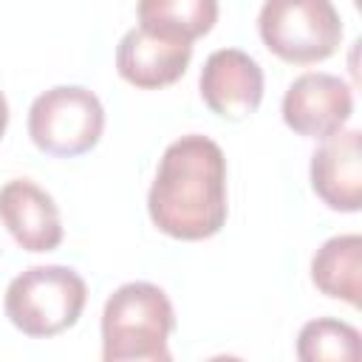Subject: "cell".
<instances>
[{"instance_id":"1","label":"cell","mask_w":362,"mask_h":362,"mask_svg":"<svg viewBox=\"0 0 362 362\" xmlns=\"http://www.w3.org/2000/svg\"><path fill=\"white\" fill-rule=\"evenodd\" d=\"M147 212L153 226L173 240L218 235L229 215L223 150L201 133L167 144L147 192Z\"/></svg>"},{"instance_id":"2","label":"cell","mask_w":362,"mask_h":362,"mask_svg":"<svg viewBox=\"0 0 362 362\" xmlns=\"http://www.w3.org/2000/svg\"><path fill=\"white\" fill-rule=\"evenodd\" d=\"M105 362H170L175 311L164 288L147 280L119 286L102 308Z\"/></svg>"},{"instance_id":"3","label":"cell","mask_w":362,"mask_h":362,"mask_svg":"<svg viewBox=\"0 0 362 362\" xmlns=\"http://www.w3.org/2000/svg\"><path fill=\"white\" fill-rule=\"evenodd\" d=\"M85 303L88 286L68 266H31L8 283L3 297L8 322L34 339H48L74 328Z\"/></svg>"},{"instance_id":"4","label":"cell","mask_w":362,"mask_h":362,"mask_svg":"<svg viewBox=\"0 0 362 362\" xmlns=\"http://www.w3.org/2000/svg\"><path fill=\"white\" fill-rule=\"evenodd\" d=\"M263 45L288 65H314L337 54L342 17L331 0H266L257 17Z\"/></svg>"},{"instance_id":"5","label":"cell","mask_w":362,"mask_h":362,"mask_svg":"<svg viewBox=\"0 0 362 362\" xmlns=\"http://www.w3.org/2000/svg\"><path fill=\"white\" fill-rule=\"evenodd\" d=\"M102 130L105 107L99 96L82 85L48 88L28 107V136L48 156H82L99 144Z\"/></svg>"},{"instance_id":"6","label":"cell","mask_w":362,"mask_h":362,"mask_svg":"<svg viewBox=\"0 0 362 362\" xmlns=\"http://www.w3.org/2000/svg\"><path fill=\"white\" fill-rule=\"evenodd\" d=\"M354 113V90L345 79L322 71L297 76L283 96V122L303 139H328L339 133Z\"/></svg>"},{"instance_id":"7","label":"cell","mask_w":362,"mask_h":362,"mask_svg":"<svg viewBox=\"0 0 362 362\" xmlns=\"http://www.w3.org/2000/svg\"><path fill=\"white\" fill-rule=\"evenodd\" d=\"M263 85V68L240 48L212 51L198 76L204 105L229 122H240L260 107Z\"/></svg>"},{"instance_id":"8","label":"cell","mask_w":362,"mask_h":362,"mask_svg":"<svg viewBox=\"0 0 362 362\" xmlns=\"http://www.w3.org/2000/svg\"><path fill=\"white\" fill-rule=\"evenodd\" d=\"M192 59V42L158 37L153 31L130 28L116 45L119 76L139 90H158L175 85Z\"/></svg>"},{"instance_id":"9","label":"cell","mask_w":362,"mask_h":362,"mask_svg":"<svg viewBox=\"0 0 362 362\" xmlns=\"http://www.w3.org/2000/svg\"><path fill=\"white\" fill-rule=\"evenodd\" d=\"M311 189L334 212H359L362 206V139L359 130H339L311 156Z\"/></svg>"},{"instance_id":"10","label":"cell","mask_w":362,"mask_h":362,"mask_svg":"<svg viewBox=\"0 0 362 362\" xmlns=\"http://www.w3.org/2000/svg\"><path fill=\"white\" fill-rule=\"evenodd\" d=\"M0 221L25 252H54L62 243V218L54 198L28 178L0 187Z\"/></svg>"},{"instance_id":"11","label":"cell","mask_w":362,"mask_h":362,"mask_svg":"<svg viewBox=\"0 0 362 362\" xmlns=\"http://www.w3.org/2000/svg\"><path fill=\"white\" fill-rule=\"evenodd\" d=\"M311 283L320 294L342 300L354 308L362 303V238L334 235L311 257Z\"/></svg>"},{"instance_id":"12","label":"cell","mask_w":362,"mask_h":362,"mask_svg":"<svg viewBox=\"0 0 362 362\" xmlns=\"http://www.w3.org/2000/svg\"><path fill=\"white\" fill-rule=\"evenodd\" d=\"M139 25L158 37L195 42L218 23V0H139Z\"/></svg>"},{"instance_id":"13","label":"cell","mask_w":362,"mask_h":362,"mask_svg":"<svg viewBox=\"0 0 362 362\" xmlns=\"http://www.w3.org/2000/svg\"><path fill=\"white\" fill-rule=\"evenodd\" d=\"M359 331L334 317H317L297 334V356L303 362H354L362 354Z\"/></svg>"},{"instance_id":"14","label":"cell","mask_w":362,"mask_h":362,"mask_svg":"<svg viewBox=\"0 0 362 362\" xmlns=\"http://www.w3.org/2000/svg\"><path fill=\"white\" fill-rule=\"evenodd\" d=\"M6 127H8V102H6V96H3V90H0V139H3Z\"/></svg>"}]
</instances>
